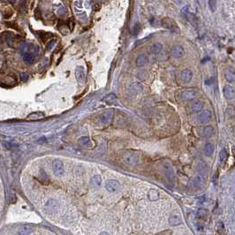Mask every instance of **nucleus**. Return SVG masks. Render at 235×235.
I'll return each instance as SVG.
<instances>
[{
	"mask_svg": "<svg viewBox=\"0 0 235 235\" xmlns=\"http://www.w3.org/2000/svg\"><path fill=\"white\" fill-rule=\"evenodd\" d=\"M161 25L163 27H164L168 30H171L172 32H176V33L180 32V28H179V26L177 25V23L169 17L163 18L162 20H161Z\"/></svg>",
	"mask_w": 235,
	"mask_h": 235,
	"instance_id": "f257e3e1",
	"label": "nucleus"
},
{
	"mask_svg": "<svg viewBox=\"0 0 235 235\" xmlns=\"http://www.w3.org/2000/svg\"><path fill=\"white\" fill-rule=\"evenodd\" d=\"M122 158L127 164H129L132 166H135L139 164V157L135 153L131 151L125 152L122 156Z\"/></svg>",
	"mask_w": 235,
	"mask_h": 235,
	"instance_id": "f03ea898",
	"label": "nucleus"
},
{
	"mask_svg": "<svg viewBox=\"0 0 235 235\" xmlns=\"http://www.w3.org/2000/svg\"><path fill=\"white\" fill-rule=\"evenodd\" d=\"M52 170L54 174L57 177H62L64 174V165L63 163L58 160V159H55L52 162Z\"/></svg>",
	"mask_w": 235,
	"mask_h": 235,
	"instance_id": "7ed1b4c3",
	"label": "nucleus"
},
{
	"mask_svg": "<svg viewBox=\"0 0 235 235\" xmlns=\"http://www.w3.org/2000/svg\"><path fill=\"white\" fill-rule=\"evenodd\" d=\"M181 13H182L184 18H186L195 27H197V18L196 17V15H194L193 13H189L187 6H185L183 8L182 10H181Z\"/></svg>",
	"mask_w": 235,
	"mask_h": 235,
	"instance_id": "20e7f679",
	"label": "nucleus"
},
{
	"mask_svg": "<svg viewBox=\"0 0 235 235\" xmlns=\"http://www.w3.org/2000/svg\"><path fill=\"white\" fill-rule=\"evenodd\" d=\"M198 96V92L194 89H186L185 91L182 92L181 94V99L184 101H191L194 100L195 98L197 97Z\"/></svg>",
	"mask_w": 235,
	"mask_h": 235,
	"instance_id": "39448f33",
	"label": "nucleus"
},
{
	"mask_svg": "<svg viewBox=\"0 0 235 235\" xmlns=\"http://www.w3.org/2000/svg\"><path fill=\"white\" fill-rule=\"evenodd\" d=\"M105 188L108 192L113 193L119 189V182L116 180H109L105 184Z\"/></svg>",
	"mask_w": 235,
	"mask_h": 235,
	"instance_id": "423d86ee",
	"label": "nucleus"
},
{
	"mask_svg": "<svg viewBox=\"0 0 235 235\" xmlns=\"http://www.w3.org/2000/svg\"><path fill=\"white\" fill-rule=\"evenodd\" d=\"M164 171H165V174H166L168 180H170L171 182H175V179H176L175 172H174V170H173V168H172L170 163H166L164 164Z\"/></svg>",
	"mask_w": 235,
	"mask_h": 235,
	"instance_id": "0eeeda50",
	"label": "nucleus"
},
{
	"mask_svg": "<svg viewBox=\"0 0 235 235\" xmlns=\"http://www.w3.org/2000/svg\"><path fill=\"white\" fill-rule=\"evenodd\" d=\"M212 118V112L209 110L202 111L199 115V121L202 124H206L209 122Z\"/></svg>",
	"mask_w": 235,
	"mask_h": 235,
	"instance_id": "6e6552de",
	"label": "nucleus"
},
{
	"mask_svg": "<svg viewBox=\"0 0 235 235\" xmlns=\"http://www.w3.org/2000/svg\"><path fill=\"white\" fill-rule=\"evenodd\" d=\"M223 92H224V96L226 99L228 100H232V99H234L235 98V91L234 89L230 86V85H226L224 87V89H223Z\"/></svg>",
	"mask_w": 235,
	"mask_h": 235,
	"instance_id": "1a4fd4ad",
	"label": "nucleus"
},
{
	"mask_svg": "<svg viewBox=\"0 0 235 235\" xmlns=\"http://www.w3.org/2000/svg\"><path fill=\"white\" fill-rule=\"evenodd\" d=\"M143 91V86L139 82H133L129 87V92L132 95H139Z\"/></svg>",
	"mask_w": 235,
	"mask_h": 235,
	"instance_id": "9d476101",
	"label": "nucleus"
},
{
	"mask_svg": "<svg viewBox=\"0 0 235 235\" xmlns=\"http://www.w3.org/2000/svg\"><path fill=\"white\" fill-rule=\"evenodd\" d=\"M58 209V203L55 200H50L45 204V209L48 213H54Z\"/></svg>",
	"mask_w": 235,
	"mask_h": 235,
	"instance_id": "9b49d317",
	"label": "nucleus"
},
{
	"mask_svg": "<svg viewBox=\"0 0 235 235\" xmlns=\"http://www.w3.org/2000/svg\"><path fill=\"white\" fill-rule=\"evenodd\" d=\"M113 118V112L112 111H107V112H105L103 113L101 116H100V122L105 125V126H107L111 123V119Z\"/></svg>",
	"mask_w": 235,
	"mask_h": 235,
	"instance_id": "f8f14e48",
	"label": "nucleus"
},
{
	"mask_svg": "<svg viewBox=\"0 0 235 235\" xmlns=\"http://www.w3.org/2000/svg\"><path fill=\"white\" fill-rule=\"evenodd\" d=\"M75 78L79 83H83L85 80V73L84 68L82 66H77L75 69Z\"/></svg>",
	"mask_w": 235,
	"mask_h": 235,
	"instance_id": "ddd939ff",
	"label": "nucleus"
},
{
	"mask_svg": "<svg viewBox=\"0 0 235 235\" xmlns=\"http://www.w3.org/2000/svg\"><path fill=\"white\" fill-rule=\"evenodd\" d=\"M171 55H172L173 58H181L184 55V49H183L182 46H180V45L173 46L172 50H171Z\"/></svg>",
	"mask_w": 235,
	"mask_h": 235,
	"instance_id": "4468645a",
	"label": "nucleus"
},
{
	"mask_svg": "<svg viewBox=\"0 0 235 235\" xmlns=\"http://www.w3.org/2000/svg\"><path fill=\"white\" fill-rule=\"evenodd\" d=\"M180 77H181V80H183V82L185 83H188L191 81V80L193 78V73L190 71V70H183L180 74Z\"/></svg>",
	"mask_w": 235,
	"mask_h": 235,
	"instance_id": "2eb2a0df",
	"label": "nucleus"
},
{
	"mask_svg": "<svg viewBox=\"0 0 235 235\" xmlns=\"http://www.w3.org/2000/svg\"><path fill=\"white\" fill-rule=\"evenodd\" d=\"M149 62V58L145 54H141L137 57L136 60H135V64L136 66L138 67H143Z\"/></svg>",
	"mask_w": 235,
	"mask_h": 235,
	"instance_id": "dca6fc26",
	"label": "nucleus"
},
{
	"mask_svg": "<svg viewBox=\"0 0 235 235\" xmlns=\"http://www.w3.org/2000/svg\"><path fill=\"white\" fill-rule=\"evenodd\" d=\"M169 222H170L171 225H179L182 223V219L179 216V215H175V214H172L169 218Z\"/></svg>",
	"mask_w": 235,
	"mask_h": 235,
	"instance_id": "f3484780",
	"label": "nucleus"
},
{
	"mask_svg": "<svg viewBox=\"0 0 235 235\" xmlns=\"http://www.w3.org/2000/svg\"><path fill=\"white\" fill-rule=\"evenodd\" d=\"M224 76H225V79L228 81L233 82V81H235V71L233 69H232V68H229V69L225 70Z\"/></svg>",
	"mask_w": 235,
	"mask_h": 235,
	"instance_id": "a211bd4d",
	"label": "nucleus"
},
{
	"mask_svg": "<svg viewBox=\"0 0 235 235\" xmlns=\"http://www.w3.org/2000/svg\"><path fill=\"white\" fill-rule=\"evenodd\" d=\"M202 103L200 100H196L191 104V109L194 112H199L202 109Z\"/></svg>",
	"mask_w": 235,
	"mask_h": 235,
	"instance_id": "6ab92c4d",
	"label": "nucleus"
},
{
	"mask_svg": "<svg viewBox=\"0 0 235 235\" xmlns=\"http://www.w3.org/2000/svg\"><path fill=\"white\" fill-rule=\"evenodd\" d=\"M43 118H44V114H43L42 112L36 111V112H32V113H30V114L27 117V119H28V120H38V119Z\"/></svg>",
	"mask_w": 235,
	"mask_h": 235,
	"instance_id": "aec40b11",
	"label": "nucleus"
},
{
	"mask_svg": "<svg viewBox=\"0 0 235 235\" xmlns=\"http://www.w3.org/2000/svg\"><path fill=\"white\" fill-rule=\"evenodd\" d=\"M32 232H33L32 227H30V226H23V227H21V228H20L18 230L16 235H30Z\"/></svg>",
	"mask_w": 235,
	"mask_h": 235,
	"instance_id": "412c9836",
	"label": "nucleus"
},
{
	"mask_svg": "<svg viewBox=\"0 0 235 235\" xmlns=\"http://www.w3.org/2000/svg\"><path fill=\"white\" fill-rule=\"evenodd\" d=\"M163 49V45L160 43V42H155L151 45L150 47V52L152 54H155L157 55L158 53H160V52L162 51Z\"/></svg>",
	"mask_w": 235,
	"mask_h": 235,
	"instance_id": "4be33fe9",
	"label": "nucleus"
},
{
	"mask_svg": "<svg viewBox=\"0 0 235 235\" xmlns=\"http://www.w3.org/2000/svg\"><path fill=\"white\" fill-rule=\"evenodd\" d=\"M79 143H80V144L81 146H83V147L90 148L92 146L90 139H89V137H87V136H83V137L80 138V139H79Z\"/></svg>",
	"mask_w": 235,
	"mask_h": 235,
	"instance_id": "5701e85b",
	"label": "nucleus"
},
{
	"mask_svg": "<svg viewBox=\"0 0 235 235\" xmlns=\"http://www.w3.org/2000/svg\"><path fill=\"white\" fill-rule=\"evenodd\" d=\"M202 133H203V136L206 137V138H209L213 135L214 133V128L210 126H208V127H205L203 128V131H202Z\"/></svg>",
	"mask_w": 235,
	"mask_h": 235,
	"instance_id": "b1692460",
	"label": "nucleus"
},
{
	"mask_svg": "<svg viewBox=\"0 0 235 235\" xmlns=\"http://www.w3.org/2000/svg\"><path fill=\"white\" fill-rule=\"evenodd\" d=\"M22 58H23V60L26 62L27 64H31L35 60L36 56L31 54V53H25V54H22Z\"/></svg>",
	"mask_w": 235,
	"mask_h": 235,
	"instance_id": "393cba45",
	"label": "nucleus"
},
{
	"mask_svg": "<svg viewBox=\"0 0 235 235\" xmlns=\"http://www.w3.org/2000/svg\"><path fill=\"white\" fill-rule=\"evenodd\" d=\"M90 183L94 186H100L101 184H102V178L100 175H95L90 180Z\"/></svg>",
	"mask_w": 235,
	"mask_h": 235,
	"instance_id": "a878e982",
	"label": "nucleus"
},
{
	"mask_svg": "<svg viewBox=\"0 0 235 235\" xmlns=\"http://www.w3.org/2000/svg\"><path fill=\"white\" fill-rule=\"evenodd\" d=\"M159 197V194L156 189H150L149 192L148 193V198L150 201H157Z\"/></svg>",
	"mask_w": 235,
	"mask_h": 235,
	"instance_id": "bb28decb",
	"label": "nucleus"
},
{
	"mask_svg": "<svg viewBox=\"0 0 235 235\" xmlns=\"http://www.w3.org/2000/svg\"><path fill=\"white\" fill-rule=\"evenodd\" d=\"M213 152H214V147H213V145L211 143H206L205 145V147H204V153H205V155L207 156V157H210L212 154H213Z\"/></svg>",
	"mask_w": 235,
	"mask_h": 235,
	"instance_id": "cd10ccee",
	"label": "nucleus"
},
{
	"mask_svg": "<svg viewBox=\"0 0 235 235\" xmlns=\"http://www.w3.org/2000/svg\"><path fill=\"white\" fill-rule=\"evenodd\" d=\"M116 95L114 94V93H111V94H109V95H107L105 97V99H104V101H105L106 103H108V104H111V103H113L115 100H116Z\"/></svg>",
	"mask_w": 235,
	"mask_h": 235,
	"instance_id": "c85d7f7f",
	"label": "nucleus"
},
{
	"mask_svg": "<svg viewBox=\"0 0 235 235\" xmlns=\"http://www.w3.org/2000/svg\"><path fill=\"white\" fill-rule=\"evenodd\" d=\"M227 157H228V154H227L226 149H223L222 150L220 151V153H219V161H220L221 163H224V162L226 160Z\"/></svg>",
	"mask_w": 235,
	"mask_h": 235,
	"instance_id": "c756f323",
	"label": "nucleus"
},
{
	"mask_svg": "<svg viewBox=\"0 0 235 235\" xmlns=\"http://www.w3.org/2000/svg\"><path fill=\"white\" fill-rule=\"evenodd\" d=\"M147 77H148V73L145 72V71H141V72H139L137 74V78L139 79V80H146Z\"/></svg>",
	"mask_w": 235,
	"mask_h": 235,
	"instance_id": "7c9ffc66",
	"label": "nucleus"
},
{
	"mask_svg": "<svg viewBox=\"0 0 235 235\" xmlns=\"http://www.w3.org/2000/svg\"><path fill=\"white\" fill-rule=\"evenodd\" d=\"M4 146L7 149H12V148L18 147L19 144L17 143H13V142H7V143H4Z\"/></svg>",
	"mask_w": 235,
	"mask_h": 235,
	"instance_id": "2f4dec72",
	"label": "nucleus"
},
{
	"mask_svg": "<svg viewBox=\"0 0 235 235\" xmlns=\"http://www.w3.org/2000/svg\"><path fill=\"white\" fill-rule=\"evenodd\" d=\"M216 4H217L216 1H209V9H210L211 12H215L216 11Z\"/></svg>",
	"mask_w": 235,
	"mask_h": 235,
	"instance_id": "473e14b6",
	"label": "nucleus"
},
{
	"mask_svg": "<svg viewBox=\"0 0 235 235\" xmlns=\"http://www.w3.org/2000/svg\"><path fill=\"white\" fill-rule=\"evenodd\" d=\"M55 43H56V40H52V41L49 42V44H48V46H47V51H51L53 47H54Z\"/></svg>",
	"mask_w": 235,
	"mask_h": 235,
	"instance_id": "72a5a7b5",
	"label": "nucleus"
},
{
	"mask_svg": "<svg viewBox=\"0 0 235 235\" xmlns=\"http://www.w3.org/2000/svg\"><path fill=\"white\" fill-rule=\"evenodd\" d=\"M27 79H28V75H27V73H21L20 74V80L22 81H26V80H27Z\"/></svg>",
	"mask_w": 235,
	"mask_h": 235,
	"instance_id": "f704fd0d",
	"label": "nucleus"
},
{
	"mask_svg": "<svg viewBox=\"0 0 235 235\" xmlns=\"http://www.w3.org/2000/svg\"><path fill=\"white\" fill-rule=\"evenodd\" d=\"M99 235H110V234H109L107 232H102V233H100Z\"/></svg>",
	"mask_w": 235,
	"mask_h": 235,
	"instance_id": "c9c22d12",
	"label": "nucleus"
}]
</instances>
